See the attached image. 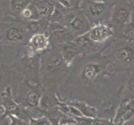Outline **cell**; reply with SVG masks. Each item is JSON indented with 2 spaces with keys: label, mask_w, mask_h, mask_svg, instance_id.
<instances>
[{
  "label": "cell",
  "mask_w": 134,
  "mask_h": 125,
  "mask_svg": "<svg viewBox=\"0 0 134 125\" xmlns=\"http://www.w3.org/2000/svg\"><path fill=\"white\" fill-rule=\"evenodd\" d=\"M128 75L114 71L102 51L82 55L72 62L68 79L58 94L64 99L86 102L98 110L110 102L121 104Z\"/></svg>",
  "instance_id": "1"
},
{
  "label": "cell",
  "mask_w": 134,
  "mask_h": 125,
  "mask_svg": "<svg viewBox=\"0 0 134 125\" xmlns=\"http://www.w3.org/2000/svg\"><path fill=\"white\" fill-rule=\"evenodd\" d=\"M59 3H61L63 6L67 8H80L82 3L84 0H56Z\"/></svg>",
  "instance_id": "27"
},
{
  "label": "cell",
  "mask_w": 134,
  "mask_h": 125,
  "mask_svg": "<svg viewBox=\"0 0 134 125\" xmlns=\"http://www.w3.org/2000/svg\"><path fill=\"white\" fill-rule=\"evenodd\" d=\"M27 46L36 53H43L51 48L49 37L47 34H34L29 40Z\"/></svg>",
  "instance_id": "16"
},
{
  "label": "cell",
  "mask_w": 134,
  "mask_h": 125,
  "mask_svg": "<svg viewBox=\"0 0 134 125\" xmlns=\"http://www.w3.org/2000/svg\"><path fill=\"white\" fill-rule=\"evenodd\" d=\"M133 33H134V7H133L132 14H131L130 20H129L127 25L126 26L125 29H124V31H123L122 37H123V38L127 39L131 34H132Z\"/></svg>",
  "instance_id": "26"
},
{
  "label": "cell",
  "mask_w": 134,
  "mask_h": 125,
  "mask_svg": "<svg viewBox=\"0 0 134 125\" xmlns=\"http://www.w3.org/2000/svg\"><path fill=\"white\" fill-rule=\"evenodd\" d=\"M1 103L3 107V113L0 116V124H5L7 122L5 119L8 116H15L21 119L29 121L30 116L27 110L23 107L22 105L18 104L13 99L12 94L11 86L8 87L1 94Z\"/></svg>",
  "instance_id": "10"
},
{
  "label": "cell",
  "mask_w": 134,
  "mask_h": 125,
  "mask_svg": "<svg viewBox=\"0 0 134 125\" xmlns=\"http://www.w3.org/2000/svg\"><path fill=\"white\" fill-rule=\"evenodd\" d=\"M17 55V47L5 45L0 42V66L10 65L14 61Z\"/></svg>",
  "instance_id": "20"
},
{
  "label": "cell",
  "mask_w": 134,
  "mask_h": 125,
  "mask_svg": "<svg viewBox=\"0 0 134 125\" xmlns=\"http://www.w3.org/2000/svg\"><path fill=\"white\" fill-rule=\"evenodd\" d=\"M74 121L76 125H122L120 123H116L113 120H109L102 118H87V117H75Z\"/></svg>",
  "instance_id": "23"
},
{
  "label": "cell",
  "mask_w": 134,
  "mask_h": 125,
  "mask_svg": "<svg viewBox=\"0 0 134 125\" xmlns=\"http://www.w3.org/2000/svg\"><path fill=\"white\" fill-rule=\"evenodd\" d=\"M132 118H134V99L129 100L122 99L117 109L113 122L124 125Z\"/></svg>",
  "instance_id": "14"
},
{
  "label": "cell",
  "mask_w": 134,
  "mask_h": 125,
  "mask_svg": "<svg viewBox=\"0 0 134 125\" xmlns=\"http://www.w3.org/2000/svg\"><path fill=\"white\" fill-rule=\"evenodd\" d=\"M133 99H134V70H132L129 73L122 92V99L129 100Z\"/></svg>",
  "instance_id": "24"
},
{
  "label": "cell",
  "mask_w": 134,
  "mask_h": 125,
  "mask_svg": "<svg viewBox=\"0 0 134 125\" xmlns=\"http://www.w3.org/2000/svg\"><path fill=\"white\" fill-rule=\"evenodd\" d=\"M29 125H52L49 120L46 117H41L38 118H30Z\"/></svg>",
  "instance_id": "28"
},
{
  "label": "cell",
  "mask_w": 134,
  "mask_h": 125,
  "mask_svg": "<svg viewBox=\"0 0 134 125\" xmlns=\"http://www.w3.org/2000/svg\"><path fill=\"white\" fill-rule=\"evenodd\" d=\"M71 65L66 62L57 47H51L42 53L39 82L43 89L58 91L65 83Z\"/></svg>",
  "instance_id": "2"
},
{
  "label": "cell",
  "mask_w": 134,
  "mask_h": 125,
  "mask_svg": "<svg viewBox=\"0 0 134 125\" xmlns=\"http://www.w3.org/2000/svg\"><path fill=\"white\" fill-rule=\"evenodd\" d=\"M32 3L34 4L41 18H47L50 19L55 7L56 0H34Z\"/></svg>",
  "instance_id": "19"
},
{
  "label": "cell",
  "mask_w": 134,
  "mask_h": 125,
  "mask_svg": "<svg viewBox=\"0 0 134 125\" xmlns=\"http://www.w3.org/2000/svg\"><path fill=\"white\" fill-rule=\"evenodd\" d=\"M51 47H58L67 42L76 39L75 35L70 30H68L65 26L59 23H51L48 32Z\"/></svg>",
  "instance_id": "12"
},
{
  "label": "cell",
  "mask_w": 134,
  "mask_h": 125,
  "mask_svg": "<svg viewBox=\"0 0 134 125\" xmlns=\"http://www.w3.org/2000/svg\"><path fill=\"white\" fill-rule=\"evenodd\" d=\"M27 24L32 35L34 34H48L49 24H50V19L47 18H42L38 20L27 23Z\"/></svg>",
  "instance_id": "21"
},
{
  "label": "cell",
  "mask_w": 134,
  "mask_h": 125,
  "mask_svg": "<svg viewBox=\"0 0 134 125\" xmlns=\"http://www.w3.org/2000/svg\"><path fill=\"white\" fill-rule=\"evenodd\" d=\"M129 1H130V2L133 4V5H134V0H129Z\"/></svg>",
  "instance_id": "34"
},
{
  "label": "cell",
  "mask_w": 134,
  "mask_h": 125,
  "mask_svg": "<svg viewBox=\"0 0 134 125\" xmlns=\"http://www.w3.org/2000/svg\"><path fill=\"white\" fill-rule=\"evenodd\" d=\"M11 89L14 100L27 110L31 118L43 117L39 108L43 93V88L40 83L27 81L13 70Z\"/></svg>",
  "instance_id": "3"
},
{
  "label": "cell",
  "mask_w": 134,
  "mask_h": 125,
  "mask_svg": "<svg viewBox=\"0 0 134 125\" xmlns=\"http://www.w3.org/2000/svg\"><path fill=\"white\" fill-rule=\"evenodd\" d=\"M13 78V69L10 65L0 66V91L3 92L11 86Z\"/></svg>",
  "instance_id": "22"
},
{
  "label": "cell",
  "mask_w": 134,
  "mask_h": 125,
  "mask_svg": "<svg viewBox=\"0 0 134 125\" xmlns=\"http://www.w3.org/2000/svg\"><path fill=\"white\" fill-rule=\"evenodd\" d=\"M34 0H5L0 1L3 22L21 21L20 13Z\"/></svg>",
  "instance_id": "11"
},
{
  "label": "cell",
  "mask_w": 134,
  "mask_h": 125,
  "mask_svg": "<svg viewBox=\"0 0 134 125\" xmlns=\"http://www.w3.org/2000/svg\"><path fill=\"white\" fill-rule=\"evenodd\" d=\"M112 7L113 2L96 3L91 0H84L80 8L92 26L98 24H109Z\"/></svg>",
  "instance_id": "8"
},
{
  "label": "cell",
  "mask_w": 134,
  "mask_h": 125,
  "mask_svg": "<svg viewBox=\"0 0 134 125\" xmlns=\"http://www.w3.org/2000/svg\"><path fill=\"white\" fill-rule=\"evenodd\" d=\"M58 104L59 99L58 97V91L53 89H43V93L39 104V108L43 112V116L46 112L58 108Z\"/></svg>",
  "instance_id": "17"
},
{
  "label": "cell",
  "mask_w": 134,
  "mask_h": 125,
  "mask_svg": "<svg viewBox=\"0 0 134 125\" xmlns=\"http://www.w3.org/2000/svg\"><path fill=\"white\" fill-rule=\"evenodd\" d=\"M2 93H3V92L0 91V99H1V94H2Z\"/></svg>",
  "instance_id": "35"
},
{
  "label": "cell",
  "mask_w": 134,
  "mask_h": 125,
  "mask_svg": "<svg viewBox=\"0 0 134 125\" xmlns=\"http://www.w3.org/2000/svg\"><path fill=\"white\" fill-rule=\"evenodd\" d=\"M127 39L130 40L131 42H132V43L134 44V33H133L132 34H131L130 36H129L128 38H127Z\"/></svg>",
  "instance_id": "31"
},
{
  "label": "cell",
  "mask_w": 134,
  "mask_h": 125,
  "mask_svg": "<svg viewBox=\"0 0 134 125\" xmlns=\"http://www.w3.org/2000/svg\"><path fill=\"white\" fill-rule=\"evenodd\" d=\"M102 53L114 71L130 73L134 69V44L130 40L113 38L105 44Z\"/></svg>",
  "instance_id": "4"
},
{
  "label": "cell",
  "mask_w": 134,
  "mask_h": 125,
  "mask_svg": "<svg viewBox=\"0 0 134 125\" xmlns=\"http://www.w3.org/2000/svg\"><path fill=\"white\" fill-rule=\"evenodd\" d=\"M58 97L60 101H63L64 103L75 107L82 113V116L87 117V118H97L98 117V110H97V108L95 107H93V106L87 104L86 102L80 101V100L64 99H62L61 97L58 95Z\"/></svg>",
  "instance_id": "18"
},
{
  "label": "cell",
  "mask_w": 134,
  "mask_h": 125,
  "mask_svg": "<svg viewBox=\"0 0 134 125\" xmlns=\"http://www.w3.org/2000/svg\"><path fill=\"white\" fill-rule=\"evenodd\" d=\"M42 53H36L27 45L18 46L17 55L12 68L24 79L40 83L39 73Z\"/></svg>",
  "instance_id": "5"
},
{
  "label": "cell",
  "mask_w": 134,
  "mask_h": 125,
  "mask_svg": "<svg viewBox=\"0 0 134 125\" xmlns=\"http://www.w3.org/2000/svg\"><path fill=\"white\" fill-rule=\"evenodd\" d=\"M9 119V125H29V121L21 119L15 116H8Z\"/></svg>",
  "instance_id": "29"
},
{
  "label": "cell",
  "mask_w": 134,
  "mask_h": 125,
  "mask_svg": "<svg viewBox=\"0 0 134 125\" xmlns=\"http://www.w3.org/2000/svg\"><path fill=\"white\" fill-rule=\"evenodd\" d=\"M134 5L129 0H113L109 24L115 33L114 38H123V31L130 20Z\"/></svg>",
  "instance_id": "7"
},
{
  "label": "cell",
  "mask_w": 134,
  "mask_h": 125,
  "mask_svg": "<svg viewBox=\"0 0 134 125\" xmlns=\"http://www.w3.org/2000/svg\"><path fill=\"white\" fill-rule=\"evenodd\" d=\"M2 32H3V22L0 20V38H1Z\"/></svg>",
  "instance_id": "32"
},
{
  "label": "cell",
  "mask_w": 134,
  "mask_h": 125,
  "mask_svg": "<svg viewBox=\"0 0 134 125\" xmlns=\"http://www.w3.org/2000/svg\"><path fill=\"white\" fill-rule=\"evenodd\" d=\"M0 111L3 112V111H4L3 107V105H2V103H1V99H0Z\"/></svg>",
  "instance_id": "33"
},
{
  "label": "cell",
  "mask_w": 134,
  "mask_h": 125,
  "mask_svg": "<svg viewBox=\"0 0 134 125\" xmlns=\"http://www.w3.org/2000/svg\"><path fill=\"white\" fill-rule=\"evenodd\" d=\"M0 125H7V124H0Z\"/></svg>",
  "instance_id": "37"
},
{
  "label": "cell",
  "mask_w": 134,
  "mask_h": 125,
  "mask_svg": "<svg viewBox=\"0 0 134 125\" xmlns=\"http://www.w3.org/2000/svg\"><path fill=\"white\" fill-rule=\"evenodd\" d=\"M87 34L93 43L100 45H105L115 37L114 30L110 24L92 25Z\"/></svg>",
  "instance_id": "13"
},
{
  "label": "cell",
  "mask_w": 134,
  "mask_h": 125,
  "mask_svg": "<svg viewBox=\"0 0 134 125\" xmlns=\"http://www.w3.org/2000/svg\"><path fill=\"white\" fill-rule=\"evenodd\" d=\"M92 2H96V3H108L110 2L109 0H91Z\"/></svg>",
  "instance_id": "30"
},
{
  "label": "cell",
  "mask_w": 134,
  "mask_h": 125,
  "mask_svg": "<svg viewBox=\"0 0 134 125\" xmlns=\"http://www.w3.org/2000/svg\"><path fill=\"white\" fill-rule=\"evenodd\" d=\"M31 36L27 23L22 21L3 22V32L0 42L3 44L13 47L27 45Z\"/></svg>",
  "instance_id": "6"
},
{
  "label": "cell",
  "mask_w": 134,
  "mask_h": 125,
  "mask_svg": "<svg viewBox=\"0 0 134 125\" xmlns=\"http://www.w3.org/2000/svg\"><path fill=\"white\" fill-rule=\"evenodd\" d=\"M59 24L70 30L76 38L87 34L92 27L83 11L80 8H68Z\"/></svg>",
  "instance_id": "9"
},
{
  "label": "cell",
  "mask_w": 134,
  "mask_h": 125,
  "mask_svg": "<svg viewBox=\"0 0 134 125\" xmlns=\"http://www.w3.org/2000/svg\"><path fill=\"white\" fill-rule=\"evenodd\" d=\"M0 1H5V0H0Z\"/></svg>",
  "instance_id": "36"
},
{
  "label": "cell",
  "mask_w": 134,
  "mask_h": 125,
  "mask_svg": "<svg viewBox=\"0 0 134 125\" xmlns=\"http://www.w3.org/2000/svg\"><path fill=\"white\" fill-rule=\"evenodd\" d=\"M60 53H62L63 57L66 60V62L72 65V62L79 56H82V52L79 45L77 44L75 39L65 44H63L57 47Z\"/></svg>",
  "instance_id": "15"
},
{
  "label": "cell",
  "mask_w": 134,
  "mask_h": 125,
  "mask_svg": "<svg viewBox=\"0 0 134 125\" xmlns=\"http://www.w3.org/2000/svg\"><path fill=\"white\" fill-rule=\"evenodd\" d=\"M70 125H76V124H70Z\"/></svg>",
  "instance_id": "38"
},
{
  "label": "cell",
  "mask_w": 134,
  "mask_h": 125,
  "mask_svg": "<svg viewBox=\"0 0 134 125\" xmlns=\"http://www.w3.org/2000/svg\"><path fill=\"white\" fill-rule=\"evenodd\" d=\"M67 10H68L67 8L63 6L61 3H59L58 1H56L53 12L50 17V22L51 23H60V21L62 20V18H63Z\"/></svg>",
  "instance_id": "25"
}]
</instances>
